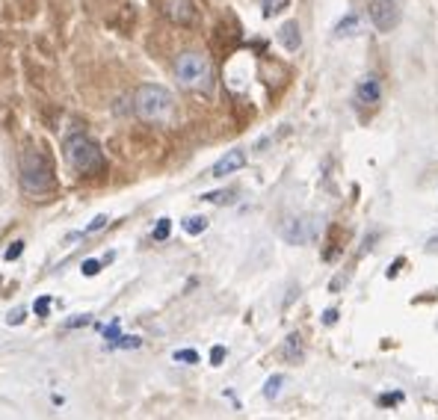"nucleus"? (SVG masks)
Masks as SVG:
<instances>
[{"label":"nucleus","instance_id":"f257e3e1","mask_svg":"<svg viewBox=\"0 0 438 420\" xmlns=\"http://www.w3.org/2000/svg\"><path fill=\"white\" fill-rule=\"evenodd\" d=\"M134 113L145 122H169L175 113V98L166 86L143 83L134 92Z\"/></svg>","mask_w":438,"mask_h":420},{"label":"nucleus","instance_id":"f03ea898","mask_svg":"<svg viewBox=\"0 0 438 420\" xmlns=\"http://www.w3.org/2000/svg\"><path fill=\"white\" fill-rule=\"evenodd\" d=\"M175 80L181 83L187 92H211L213 89V65L205 54H196V51H187L178 56L175 63Z\"/></svg>","mask_w":438,"mask_h":420},{"label":"nucleus","instance_id":"7ed1b4c3","mask_svg":"<svg viewBox=\"0 0 438 420\" xmlns=\"http://www.w3.org/2000/svg\"><path fill=\"white\" fill-rule=\"evenodd\" d=\"M63 151H65V163L72 166L74 172H81V175L104 172V154H101V148H98L95 139H89L86 134L68 136L65 145H63Z\"/></svg>","mask_w":438,"mask_h":420},{"label":"nucleus","instance_id":"20e7f679","mask_svg":"<svg viewBox=\"0 0 438 420\" xmlns=\"http://www.w3.org/2000/svg\"><path fill=\"white\" fill-rule=\"evenodd\" d=\"M21 187L30 196H45L54 187V169L51 160L39 151H27L21 157Z\"/></svg>","mask_w":438,"mask_h":420},{"label":"nucleus","instance_id":"39448f33","mask_svg":"<svg viewBox=\"0 0 438 420\" xmlns=\"http://www.w3.org/2000/svg\"><path fill=\"white\" fill-rule=\"evenodd\" d=\"M367 12H371V21L379 33H391L400 24V0H371Z\"/></svg>","mask_w":438,"mask_h":420},{"label":"nucleus","instance_id":"423d86ee","mask_svg":"<svg viewBox=\"0 0 438 420\" xmlns=\"http://www.w3.org/2000/svg\"><path fill=\"white\" fill-rule=\"evenodd\" d=\"M163 15L178 27H193L198 21L193 0H163Z\"/></svg>","mask_w":438,"mask_h":420},{"label":"nucleus","instance_id":"0eeeda50","mask_svg":"<svg viewBox=\"0 0 438 420\" xmlns=\"http://www.w3.org/2000/svg\"><path fill=\"white\" fill-rule=\"evenodd\" d=\"M282 237L287 240L291 246H302L308 243L314 234H311V222L302 216H291V219H284V225H282Z\"/></svg>","mask_w":438,"mask_h":420},{"label":"nucleus","instance_id":"6e6552de","mask_svg":"<svg viewBox=\"0 0 438 420\" xmlns=\"http://www.w3.org/2000/svg\"><path fill=\"white\" fill-rule=\"evenodd\" d=\"M243 166H246V151H240V148H234V151H225L222 157L216 160L213 169H211V175H213V178H225V175L240 172Z\"/></svg>","mask_w":438,"mask_h":420},{"label":"nucleus","instance_id":"1a4fd4ad","mask_svg":"<svg viewBox=\"0 0 438 420\" xmlns=\"http://www.w3.org/2000/svg\"><path fill=\"white\" fill-rule=\"evenodd\" d=\"M379 98H382V86H379V80H376L373 74L358 80V86H355V101L358 104L371 107V104H379Z\"/></svg>","mask_w":438,"mask_h":420},{"label":"nucleus","instance_id":"9d476101","mask_svg":"<svg viewBox=\"0 0 438 420\" xmlns=\"http://www.w3.org/2000/svg\"><path fill=\"white\" fill-rule=\"evenodd\" d=\"M278 42H282V48L284 51H291V54H296L302 48V30H300V24L296 21H284L282 27H278Z\"/></svg>","mask_w":438,"mask_h":420},{"label":"nucleus","instance_id":"9b49d317","mask_svg":"<svg viewBox=\"0 0 438 420\" xmlns=\"http://www.w3.org/2000/svg\"><path fill=\"white\" fill-rule=\"evenodd\" d=\"M282 358H284V361H291V364L302 361V337L300 335H287V341L282 346Z\"/></svg>","mask_w":438,"mask_h":420},{"label":"nucleus","instance_id":"f8f14e48","mask_svg":"<svg viewBox=\"0 0 438 420\" xmlns=\"http://www.w3.org/2000/svg\"><path fill=\"white\" fill-rule=\"evenodd\" d=\"M335 33L337 36H355L358 33V15H346V18H341V21H337V27H335Z\"/></svg>","mask_w":438,"mask_h":420},{"label":"nucleus","instance_id":"ddd939ff","mask_svg":"<svg viewBox=\"0 0 438 420\" xmlns=\"http://www.w3.org/2000/svg\"><path fill=\"white\" fill-rule=\"evenodd\" d=\"M184 231L187 234H202V231H207V219L205 216H187L184 219Z\"/></svg>","mask_w":438,"mask_h":420},{"label":"nucleus","instance_id":"4468645a","mask_svg":"<svg viewBox=\"0 0 438 420\" xmlns=\"http://www.w3.org/2000/svg\"><path fill=\"white\" fill-rule=\"evenodd\" d=\"M282 385H284V376H270V379H267V385H264V397L267 399H275L278 397V391H282Z\"/></svg>","mask_w":438,"mask_h":420},{"label":"nucleus","instance_id":"2eb2a0df","mask_svg":"<svg viewBox=\"0 0 438 420\" xmlns=\"http://www.w3.org/2000/svg\"><path fill=\"white\" fill-rule=\"evenodd\" d=\"M202 198L211 204H228V202H234V193L231 189H216V193H205Z\"/></svg>","mask_w":438,"mask_h":420},{"label":"nucleus","instance_id":"dca6fc26","mask_svg":"<svg viewBox=\"0 0 438 420\" xmlns=\"http://www.w3.org/2000/svg\"><path fill=\"white\" fill-rule=\"evenodd\" d=\"M110 346H113V349H136V346H143V341H139L136 335H131V337H116Z\"/></svg>","mask_w":438,"mask_h":420},{"label":"nucleus","instance_id":"f3484780","mask_svg":"<svg viewBox=\"0 0 438 420\" xmlns=\"http://www.w3.org/2000/svg\"><path fill=\"white\" fill-rule=\"evenodd\" d=\"M172 358H175V361H181V364H196L198 361V353H196V349H178Z\"/></svg>","mask_w":438,"mask_h":420},{"label":"nucleus","instance_id":"a211bd4d","mask_svg":"<svg viewBox=\"0 0 438 420\" xmlns=\"http://www.w3.org/2000/svg\"><path fill=\"white\" fill-rule=\"evenodd\" d=\"M169 234H172V222H169V219H160V222L154 225V231H152L154 240H166Z\"/></svg>","mask_w":438,"mask_h":420},{"label":"nucleus","instance_id":"6ab92c4d","mask_svg":"<svg viewBox=\"0 0 438 420\" xmlns=\"http://www.w3.org/2000/svg\"><path fill=\"white\" fill-rule=\"evenodd\" d=\"M107 222H110V216H104V213H98L92 222L86 225V231L83 234H95V231H101V228H107Z\"/></svg>","mask_w":438,"mask_h":420},{"label":"nucleus","instance_id":"aec40b11","mask_svg":"<svg viewBox=\"0 0 438 420\" xmlns=\"http://www.w3.org/2000/svg\"><path fill=\"white\" fill-rule=\"evenodd\" d=\"M21 252H24V240H15V243L6 249L3 258H6V261H18V258H21Z\"/></svg>","mask_w":438,"mask_h":420},{"label":"nucleus","instance_id":"412c9836","mask_svg":"<svg viewBox=\"0 0 438 420\" xmlns=\"http://www.w3.org/2000/svg\"><path fill=\"white\" fill-rule=\"evenodd\" d=\"M24 317H27L24 308H12V311H9V317H6V326H21Z\"/></svg>","mask_w":438,"mask_h":420},{"label":"nucleus","instance_id":"4be33fe9","mask_svg":"<svg viewBox=\"0 0 438 420\" xmlns=\"http://www.w3.org/2000/svg\"><path fill=\"white\" fill-rule=\"evenodd\" d=\"M81 273H83L86 278L98 275V273H101V261H83V264H81Z\"/></svg>","mask_w":438,"mask_h":420},{"label":"nucleus","instance_id":"5701e85b","mask_svg":"<svg viewBox=\"0 0 438 420\" xmlns=\"http://www.w3.org/2000/svg\"><path fill=\"white\" fill-rule=\"evenodd\" d=\"M284 6H287V0H264V12H267V15H275V12H282Z\"/></svg>","mask_w":438,"mask_h":420},{"label":"nucleus","instance_id":"b1692460","mask_svg":"<svg viewBox=\"0 0 438 420\" xmlns=\"http://www.w3.org/2000/svg\"><path fill=\"white\" fill-rule=\"evenodd\" d=\"M33 311H36L39 317H45L48 311H51V299H48V296H39V299H36V305H33Z\"/></svg>","mask_w":438,"mask_h":420},{"label":"nucleus","instance_id":"393cba45","mask_svg":"<svg viewBox=\"0 0 438 420\" xmlns=\"http://www.w3.org/2000/svg\"><path fill=\"white\" fill-rule=\"evenodd\" d=\"M89 323H92V317L83 314V317H77V319H68L65 328H81V326H89Z\"/></svg>","mask_w":438,"mask_h":420},{"label":"nucleus","instance_id":"a878e982","mask_svg":"<svg viewBox=\"0 0 438 420\" xmlns=\"http://www.w3.org/2000/svg\"><path fill=\"white\" fill-rule=\"evenodd\" d=\"M104 337H107V341H110V344H113V341H116V337H118V319H113V323H110V326L104 328Z\"/></svg>","mask_w":438,"mask_h":420},{"label":"nucleus","instance_id":"bb28decb","mask_svg":"<svg viewBox=\"0 0 438 420\" xmlns=\"http://www.w3.org/2000/svg\"><path fill=\"white\" fill-rule=\"evenodd\" d=\"M222 358H225V346H213V353H211V364L219 367L222 364Z\"/></svg>","mask_w":438,"mask_h":420},{"label":"nucleus","instance_id":"cd10ccee","mask_svg":"<svg viewBox=\"0 0 438 420\" xmlns=\"http://www.w3.org/2000/svg\"><path fill=\"white\" fill-rule=\"evenodd\" d=\"M323 323L326 326H335L337 323V311H335V308H326V311H323Z\"/></svg>","mask_w":438,"mask_h":420},{"label":"nucleus","instance_id":"c85d7f7f","mask_svg":"<svg viewBox=\"0 0 438 420\" xmlns=\"http://www.w3.org/2000/svg\"><path fill=\"white\" fill-rule=\"evenodd\" d=\"M426 252H430V255H435V252H438V234L426 240Z\"/></svg>","mask_w":438,"mask_h":420},{"label":"nucleus","instance_id":"c756f323","mask_svg":"<svg viewBox=\"0 0 438 420\" xmlns=\"http://www.w3.org/2000/svg\"><path fill=\"white\" fill-rule=\"evenodd\" d=\"M400 266H403V258H400V261H394V266L388 269V278H394L397 273H400Z\"/></svg>","mask_w":438,"mask_h":420},{"label":"nucleus","instance_id":"7c9ffc66","mask_svg":"<svg viewBox=\"0 0 438 420\" xmlns=\"http://www.w3.org/2000/svg\"><path fill=\"white\" fill-rule=\"evenodd\" d=\"M379 403H382V406H388V403H400V394H394V397H382Z\"/></svg>","mask_w":438,"mask_h":420}]
</instances>
